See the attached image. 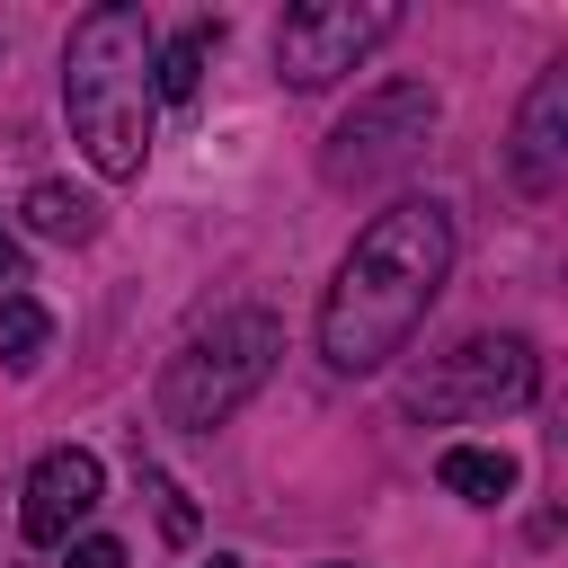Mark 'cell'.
Segmentation results:
<instances>
[{
    "instance_id": "6da1fadb",
    "label": "cell",
    "mask_w": 568,
    "mask_h": 568,
    "mask_svg": "<svg viewBox=\"0 0 568 568\" xmlns=\"http://www.w3.org/2000/svg\"><path fill=\"white\" fill-rule=\"evenodd\" d=\"M444 275H453V213L435 195H399L390 213H373L355 231L328 302H320V355H328V373H382L417 337V320L435 311Z\"/></svg>"
},
{
    "instance_id": "7a4b0ae2",
    "label": "cell",
    "mask_w": 568,
    "mask_h": 568,
    "mask_svg": "<svg viewBox=\"0 0 568 568\" xmlns=\"http://www.w3.org/2000/svg\"><path fill=\"white\" fill-rule=\"evenodd\" d=\"M151 106V18L133 0H98L62 44V115L98 178H142Z\"/></svg>"
},
{
    "instance_id": "3957f363",
    "label": "cell",
    "mask_w": 568,
    "mask_h": 568,
    "mask_svg": "<svg viewBox=\"0 0 568 568\" xmlns=\"http://www.w3.org/2000/svg\"><path fill=\"white\" fill-rule=\"evenodd\" d=\"M275 355H284L275 311H257V302H248V311H213V328H195V337L160 364V417H169L178 435H213L240 399L266 390Z\"/></svg>"
},
{
    "instance_id": "277c9868",
    "label": "cell",
    "mask_w": 568,
    "mask_h": 568,
    "mask_svg": "<svg viewBox=\"0 0 568 568\" xmlns=\"http://www.w3.org/2000/svg\"><path fill=\"white\" fill-rule=\"evenodd\" d=\"M426 133H435V89H426V80H382V89H364V98L328 124L320 178H328V186L390 178V169H408V160L426 151Z\"/></svg>"
},
{
    "instance_id": "5b68a950",
    "label": "cell",
    "mask_w": 568,
    "mask_h": 568,
    "mask_svg": "<svg viewBox=\"0 0 568 568\" xmlns=\"http://www.w3.org/2000/svg\"><path fill=\"white\" fill-rule=\"evenodd\" d=\"M532 390H541L532 337L497 328V337H462L453 355H435V364L408 382V408H417V417H488V408H524Z\"/></svg>"
},
{
    "instance_id": "8992f818",
    "label": "cell",
    "mask_w": 568,
    "mask_h": 568,
    "mask_svg": "<svg viewBox=\"0 0 568 568\" xmlns=\"http://www.w3.org/2000/svg\"><path fill=\"white\" fill-rule=\"evenodd\" d=\"M390 27H399L390 0H302V9H284V27H275V71H284V89H328V80H346Z\"/></svg>"
},
{
    "instance_id": "52a82bcc",
    "label": "cell",
    "mask_w": 568,
    "mask_h": 568,
    "mask_svg": "<svg viewBox=\"0 0 568 568\" xmlns=\"http://www.w3.org/2000/svg\"><path fill=\"white\" fill-rule=\"evenodd\" d=\"M98 497H106V470H98V453H80V444H62V453H44L36 470H27V497H18V532L36 541V550H62L89 515H98Z\"/></svg>"
},
{
    "instance_id": "ba28073f",
    "label": "cell",
    "mask_w": 568,
    "mask_h": 568,
    "mask_svg": "<svg viewBox=\"0 0 568 568\" xmlns=\"http://www.w3.org/2000/svg\"><path fill=\"white\" fill-rule=\"evenodd\" d=\"M506 169L524 195H559L568 186V62H550L515 115V142H506Z\"/></svg>"
},
{
    "instance_id": "9c48e42d",
    "label": "cell",
    "mask_w": 568,
    "mask_h": 568,
    "mask_svg": "<svg viewBox=\"0 0 568 568\" xmlns=\"http://www.w3.org/2000/svg\"><path fill=\"white\" fill-rule=\"evenodd\" d=\"M435 479H444L453 497H470V506H497V497H515V462H506L497 444H444Z\"/></svg>"
},
{
    "instance_id": "30bf717a",
    "label": "cell",
    "mask_w": 568,
    "mask_h": 568,
    "mask_svg": "<svg viewBox=\"0 0 568 568\" xmlns=\"http://www.w3.org/2000/svg\"><path fill=\"white\" fill-rule=\"evenodd\" d=\"M213 36H222V27H204V18H195V27H178L169 44H151V98L186 106V98H195V80H204V53H213Z\"/></svg>"
},
{
    "instance_id": "8fae6325",
    "label": "cell",
    "mask_w": 568,
    "mask_h": 568,
    "mask_svg": "<svg viewBox=\"0 0 568 568\" xmlns=\"http://www.w3.org/2000/svg\"><path fill=\"white\" fill-rule=\"evenodd\" d=\"M18 213H27V231H36V240H71V248H80V240H98V204H89V195H71L62 178L27 186V204H18Z\"/></svg>"
},
{
    "instance_id": "7c38bea8",
    "label": "cell",
    "mask_w": 568,
    "mask_h": 568,
    "mask_svg": "<svg viewBox=\"0 0 568 568\" xmlns=\"http://www.w3.org/2000/svg\"><path fill=\"white\" fill-rule=\"evenodd\" d=\"M44 346H53V311H44L36 293H9V302H0V364H9V373H36Z\"/></svg>"
},
{
    "instance_id": "4fadbf2b",
    "label": "cell",
    "mask_w": 568,
    "mask_h": 568,
    "mask_svg": "<svg viewBox=\"0 0 568 568\" xmlns=\"http://www.w3.org/2000/svg\"><path fill=\"white\" fill-rule=\"evenodd\" d=\"M71 550V568H124V541H106V532H89V541H62Z\"/></svg>"
},
{
    "instance_id": "5bb4252c",
    "label": "cell",
    "mask_w": 568,
    "mask_h": 568,
    "mask_svg": "<svg viewBox=\"0 0 568 568\" xmlns=\"http://www.w3.org/2000/svg\"><path fill=\"white\" fill-rule=\"evenodd\" d=\"M0 284H27V248H18L9 231H0Z\"/></svg>"
},
{
    "instance_id": "9a60e30c",
    "label": "cell",
    "mask_w": 568,
    "mask_h": 568,
    "mask_svg": "<svg viewBox=\"0 0 568 568\" xmlns=\"http://www.w3.org/2000/svg\"><path fill=\"white\" fill-rule=\"evenodd\" d=\"M204 568H240V559H204Z\"/></svg>"
},
{
    "instance_id": "2e32d148",
    "label": "cell",
    "mask_w": 568,
    "mask_h": 568,
    "mask_svg": "<svg viewBox=\"0 0 568 568\" xmlns=\"http://www.w3.org/2000/svg\"><path fill=\"white\" fill-rule=\"evenodd\" d=\"M328 568H337V559H328Z\"/></svg>"
}]
</instances>
